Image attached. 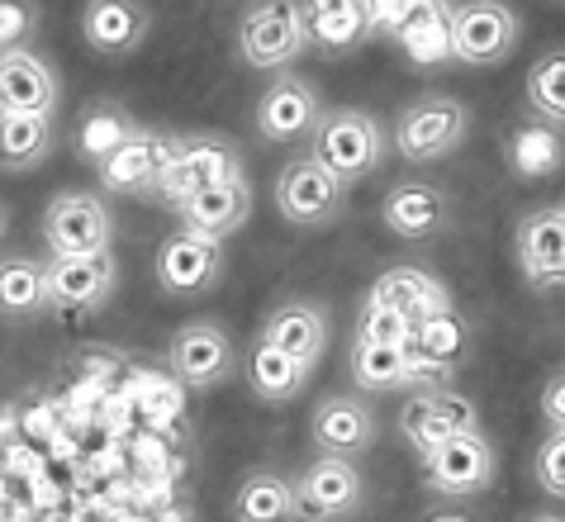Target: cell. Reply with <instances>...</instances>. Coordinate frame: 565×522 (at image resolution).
<instances>
[{
  "label": "cell",
  "instance_id": "6da1fadb",
  "mask_svg": "<svg viewBox=\"0 0 565 522\" xmlns=\"http://www.w3.org/2000/svg\"><path fill=\"white\" fill-rule=\"evenodd\" d=\"M390 152H395V142H390L385 119L366 105L323 109L319 129H313V138H309V157L323 162L342 185H356V181L375 177Z\"/></svg>",
  "mask_w": 565,
  "mask_h": 522
},
{
  "label": "cell",
  "instance_id": "7a4b0ae2",
  "mask_svg": "<svg viewBox=\"0 0 565 522\" xmlns=\"http://www.w3.org/2000/svg\"><path fill=\"white\" fill-rule=\"evenodd\" d=\"M233 177H247L243 171V148L233 138H224V134H177L162 177H157L152 200L167 204V210L177 214L185 200L205 195L210 185H224Z\"/></svg>",
  "mask_w": 565,
  "mask_h": 522
},
{
  "label": "cell",
  "instance_id": "3957f363",
  "mask_svg": "<svg viewBox=\"0 0 565 522\" xmlns=\"http://www.w3.org/2000/svg\"><path fill=\"white\" fill-rule=\"evenodd\" d=\"M466 134H470V109L457 100V95L423 90L399 109V124H395V134H390V142H395V152L404 162L433 167V162H443V157L457 152L466 142Z\"/></svg>",
  "mask_w": 565,
  "mask_h": 522
},
{
  "label": "cell",
  "instance_id": "277c9868",
  "mask_svg": "<svg viewBox=\"0 0 565 522\" xmlns=\"http://www.w3.org/2000/svg\"><path fill=\"white\" fill-rule=\"evenodd\" d=\"M309 53V24L300 0H271V6H247L238 20V57L253 72L280 76Z\"/></svg>",
  "mask_w": 565,
  "mask_h": 522
},
{
  "label": "cell",
  "instance_id": "5b68a950",
  "mask_svg": "<svg viewBox=\"0 0 565 522\" xmlns=\"http://www.w3.org/2000/svg\"><path fill=\"white\" fill-rule=\"evenodd\" d=\"M523 39V14L499 0H470V6H447V43L457 67H499L513 57Z\"/></svg>",
  "mask_w": 565,
  "mask_h": 522
},
{
  "label": "cell",
  "instance_id": "8992f818",
  "mask_svg": "<svg viewBox=\"0 0 565 522\" xmlns=\"http://www.w3.org/2000/svg\"><path fill=\"white\" fill-rule=\"evenodd\" d=\"M348 195L352 185H342L323 162H313L309 152L290 157L276 177V214L300 233H319L333 228L348 214Z\"/></svg>",
  "mask_w": 565,
  "mask_h": 522
},
{
  "label": "cell",
  "instance_id": "52a82bcc",
  "mask_svg": "<svg viewBox=\"0 0 565 522\" xmlns=\"http://www.w3.org/2000/svg\"><path fill=\"white\" fill-rule=\"evenodd\" d=\"M323 119V95L319 86L300 72H280L262 86L257 105H253V129L262 142L271 148H295V142H309L313 129Z\"/></svg>",
  "mask_w": 565,
  "mask_h": 522
},
{
  "label": "cell",
  "instance_id": "ba28073f",
  "mask_svg": "<svg viewBox=\"0 0 565 522\" xmlns=\"http://www.w3.org/2000/svg\"><path fill=\"white\" fill-rule=\"evenodd\" d=\"M39 233L53 257H90L115 247V214L96 190H62L43 210Z\"/></svg>",
  "mask_w": 565,
  "mask_h": 522
},
{
  "label": "cell",
  "instance_id": "9c48e42d",
  "mask_svg": "<svg viewBox=\"0 0 565 522\" xmlns=\"http://www.w3.org/2000/svg\"><path fill=\"white\" fill-rule=\"evenodd\" d=\"M418 461H423L428 489L443 499H476L499 480V447L484 437V427L461 433L451 441H437V447L423 451Z\"/></svg>",
  "mask_w": 565,
  "mask_h": 522
},
{
  "label": "cell",
  "instance_id": "30bf717a",
  "mask_svg": "<svg viewBox=\"0 0 565 522\" xmlns=\"http://www.w3.org/2000/svg\"><path fill=\"white\" fill-rule=\"evenodd\" d=\"M167 366L185 390H218L238 375V347H233L224 323L191 319L171 332Z\"/></svg>",
  "mask_w": 565,
  "mask_h": 522
},
{
  "label": "cell",
  "instance_id": "8fae6325",
  "mask_svg": "<svg viewBox=\"0 0 565 522\" xmlns=\"http://www.w3.org/2000/svg\"><path fill=\"white\" fill-rule=\"evenodd\" d=\"M366 503V480H361L356 461L342 456H313V461L295 475V509L300 522H352Z\"/></svg>",
  "mask_w": 565,
  "mask_h": 522
},
{
  "label": "cell",
  "instance_id": "7c38bea8",
  "mask_svg": "<svg viewBox=\"0 0 565 522\" xmlns=\"http://www.w3.org/2000/svg\"><path fill=\"white\" fill-rule=\"evenodd\" d=\"M152 280L157 290L171 299H200L210 295L218 280H224V243H210V237H195L185 228H171L162 243H157L152 257Z\"/></svg>",
  "mask_w": 565,
  "mask_h": 522
},
{
  "label": "cell",
  "instance_id": "4fadbf2b",
  "mask_svg": "<svg viewBox=\"0 0 565 522\" xmlns=\"http://www.w3.org/2000/svg\"><path fill=\"white\" fill-rule=\"evenodd\" d=\"M513 262L532 290L565 285V204H532L513 224Z\"/></svg>",
  "mask_w": 565,
  "mask_h": 522
},
{
  "label": "cell",
  "instance_id": "5bb4252c",
  "mask_svg": "<svg viewBox=\"0 0 565 522\" xmlns=\"http://www.w3.org/2000/svg\"><path fill=\"white\" fill-rule=\"evenodd\" d=\"M375 437H381V418L366 394H352V390H338V394H323L309 414V441L319 456H342V461H361Z\"/></svg>",
  "mask_w": 565,
  "mask_h": 522
},
{
  "label": "cell",
  "instance_id": "9a60e30c",
  "mask_svg": "<svg viewBox=\"0 0 565 522\" xmlns=\"http://www.w3.org/2000/svg\"><path fill=\"white\" fill-rule=\"evenodd\" d=\"M476 427H480V408H476V400H466L457 390H418L399 408V437L409 441L418 456L433 451L437 441L476 433Z\"/></svg>",
  "mask_w": 565,
  "mask_h": 522
},
{
  "label": "cell",
  "instance_id": "2e32d148",
  "mask_svg": "<svg viewBox=\"0 0 565 522\" xmlns=\"http://www.w3.org/2000/svg\"><path fill=\"white\" fill-rule=\"evenodd\" d=\"M381 224L399 237V243H433L451 224V195L437 181H395L381 195Z\"/></svg>",
  "mask_w": 565,
  "mask_h": 522
},
{
  "label": "cell",
  "instance_id": "e0dca14e",
  "mask_svg": "<svg viewBox=\"0 0 565 522\" xmlns=\"http://www.w3.org/2000/svg\"><path fill=\"white\" fill-rule=\"evenodd\" d=\"M119 290L115 252H90V257H49V299L57 313H96Z\"/></svg>",
  "mask_w": 565,
  "mask_h": 522
},
{
  "label": "cell",
  "instance_id": "ac0fdd59",
  "mask_svg": "<svg viewBox=\"0 0 565 522\" xmlns=\"http://www.w3.org/2000/svg\"><path fill=\"white\" fill-rule=\"evenodd\" d=\"M171 142H177V134L152 129V124H138L134 138L96 167L100 190H109V195H148L152 200L157 177H162V167L171 157Z\"/></svg>",
  "mask_w": 565,
  "mask_h": 522
},
{
  "label": "cell",
  "instance_id": "d6986e66",
  "mask_svg": "<svg viewBox=\"0 0 565 522\" xmlns=\"http://www.w3.org/2000/svg\"><path fill=\"white\" fill-rule=\"evenodd\" d=\"M62 105V76L39 47L0 57V115H49Z\"/></svg>",
  "mask_w": 565,
  "mask_h": 522
},
{
  "label": "cell",
  "instance_id": "ffe728a7",
  "mask_svg": "<svg viewBox=\"0 0 565 522\" xmlns=\"http://www.w3.org/2000/svg\"><path fill=\"white\" fill-rule=\"evenodd\" d=\"M247 219H253V181L233 177L224 185H210L205 195L185 200L177 210V228L195 233V237H210V243H228Z\"/></svg>",
  "mask_w": 565,
  "mask_h": 522
},
{
  "label": "cell",
  "instance_id": "44dd1931",
  "mask_svg": "<svg viewBox=\"0 0 565 522\" xmlns=\"http://www.w3.org/2000/svg\"><path fill=\"white\" fill-rule=\"evenodd\" d=\"M257 338L276 342L280 352H290L305 366H319L328 352V309L319 299H280V305L262 319Z\"/></svg>",
  "mask_w": 565,
  "mask_h": 522
},
{
  "label": "cell",
  "instance_id": "7402d4cb",
  "mask_svg": "<svg viewBox=\"0 0 565 522\" xmlns=\"http://www.w3.org/2000/svg\"><path fill=\"white\" fill-rule=\"evenodd\" d=\"M366 299H371V305H385V309L404 313L414 328L451 309L447 285L437 280V276H428L423 266H390V271H381V276L371 280Z\"/></svg>",
  "mask_w": 565,
  "mask_h": 522
},
{
  "label": "cell",
  "instance_id": "603a6c76",
  "mask_svg": "<svg viewBox=\"0 0 565 522\" xmlns=\"http://www.w3.org/2000/svg\"><path fill=\"white\" fill-rule=\"evenodd\" d=\"M152 29V10L134 6V0H96L82 10V34L90 43V53L100 57H129L134 47H143Z\"/></svg>",
  "mask_w": 565,
  "mask_h": 522
},
{
  "label": "cell",
  "instance_id": "cb8c5ba5",
  "mask_svg": "<svg viewBox=\"0 0 565 522\" xmlns=\"http://www.w3.org/2000/svg\"><path fill=\"white\" fill-rule=\"evenodd\" d=\"M53 313L49 299V262L24 257V252H6L0 257V323H39Z\"/></svg>",
  "mask_w": 565,
  "mask_h": 522
},
{
  "label": "cell",
  "instance_id": "d4e9b609",
  "mask_svg": "<svg viewBox=\"0 0 565 522\" xmlns=\"http://www.w3.org/2000/svg\"><path fill=\"white\" fill-rule=\"evenodd\" d=\"M305 24L309 47H319L323 57H348L375 34L371 6H361V0H313L305 6Z\"/></svg>",
  "mask_w": 565,
  "mask_h": 522
},
{
  "label": "cell",
  "instance_id": "484cf974",
  "mask_svg": "<svg viewBox=\"0 0 565 522\" xmlns=\"http://www.w3.org/2000/svg\"><path fill=\"white\" fill-rule=\"evenodd\" d=\"M233 522H300V509H295V480H286L271 466L247 470L238 489H233L228 503Z\"/></svg>",
  "mask_w": 565,
  "mask_h": 522
},
{
  "label": "cell",
  "instance_id": "4316f807",
  "mask_svg": "<svg viewBox=\"0 0 565 522\" xmlns=\"http://www.w3.org/2000/svg\"><path fill=\"white\" fill-rule=\"evenodd\" d=\"M309 375H313V366L295 361L290 352H280V347L266 338H257L253 352H247V390L266 404H290L295 394H305Z\"/></svg>",
  "mask_w": 565,
  "mask_h": 522
},
{
  "label": "cell",
  "instance_id": "83f0119b",
  "mask_svg": "<svg viewBox=\"0 0 565 522\" xmlns=\"http://www.w3.org/2000/svg\"><path fill=\"white\" fill-rule=\"evenodd\" d=\"M57 152V124L49 115H0V171H39Z\"/></svg>",
  "mask_w": 565,
  "mask_h": 522
},
{
  "label": "cell",
  "instance_id": "f1b7e54d",
  "mask_svg": "<svg viewBox=\"0 0 565 522\" xmlns=\"http://www.w3.org/2000/svg\"><path fill=\"white\" fill-rule=\"evenodd\" d=\"M134 129H138V119H134L119 100H90V105H86V115L76 119L72 148H76V157H82V162L100 167L109 152H119L124 142L134 138Z\"/></svg>",
  "mask_w": 565,
  "mask_h": 522
},
{
  "label": "cell",
  "instance_id": "f546056e",
  "mask_svg": "<svg viewBox=\"0 0 565 522\" xmlns=\"http://www.w3.org/2000/svg\"><path fill=\"white\" fill-rule=\"evenodd\" d=\"M348 375H352L356 394H399V390H409V347H385V342L352 338Z\"/></svg>",
  "mask_w": 565,
  "mask_h": 522
},
{
  "label": "cell",
  "instance_id": "4dcf8cb0",
  "mask_svg": "<svg viewBox=\"0 0 565 522\" xmlns=\"http://www.w3.org/2000/svg\"><path fill=\"white\" fill-rule=\"evenodd\" d=\"M523 100H527V119H537L556 134L565 129V47H552L527 67Z\"/></svg>",
  "mask_w": 565,
  "mask_h": 522
},
{
  "label": "cell",
  "instance_id": "1f68e13d",
  "mask_svg": "<svg viewBox=\"0 0 565 522\" xmlns=\"http://www.w3.org/2000/svg\"><path fill=\"white\" fill-rule=\"evenodd\" d=\"M409 352L423 356L428 366L437 371H447V375H457L466 366V356H470V328L457 309H447V313H437V319L428 323H418L414 328V342H409Z\"/></svg>",
  "mask_w": 565,
  "mask_h": 522
},
{
  "label": "cell",
  "instance_id": "d6a6232c",
  "mask_svg": "<svg viewBox=\"0 0 565 522\" xmlns=\"http://www.w3.org/2000/svg\"><path fill=\"white\" fill-rule=\"evenodd\" d=\"M509 167L518 171L523 181H537V177H552V171L565 167V142L556 129H546V124L527 119L523 129L509 138Z\"/></svg>",
  "mask_w": 565,
  "mask_h": 522
},
{
  "label": "cell",
  "instance_id": "836d02e7",
  "mask_svg": "<svg viewBox=\"0 0 565 522\" xmlns=\"http://www.w3.org/2000/svg\"><path fill=\"white\" fill-rule=\"evenodd\" d=\"M399 47L414 62H451L447 43V6H414V14L399 24Z\"/></svg>",
  "mask_w": 565,
  "mask_h": 522
},
{
  "label": "cell",
  "instance_id": "e575fe53",
  "mask_svg": "<svg viewBox=\"0 0 565 522\" xmlns=\"http://www.w3.org/2000/svg\"><path fill=\"white\" fill-rule=\"evenodd\" d=\"M356 338L361 342H385V347H409L414 342V323L404 319V313L385 309V305H361L356 313Z\"/></svg>",
  "mask_w": 565,
  "mask_h": 522
},
{
  "label": "cell",
  "instance_id": "d590c367",
  "mask_svg": "<svg viewBox=\"0 0 565 522\" xmlns=\"http://www.w3.org/2000/svg\"><path fill=\"white\" fill-rule=\"evenodd\" d=\"M532 480L546 499H561L565 503V433H546L532 451Z\"/></svg>",
  "mask_w": 565,
  "mask_h": 522
},
{
  "label": "cell",
  "instance_id": "8d00e7d4",
  "mask_svg": "<svg viewBox=\"0 0 565 522\" xmlns=\"http://www.w3.org/2000/svg\"><path fill=\"white\" fill-rule=\"evenodd\" d=\"M39 20H43V10L29 6V0H24V6H20V0H0V57L20 53V47H34Z\"/></svg>",
  "mask_w": 565,
  "mask_h": 522
},
{
  "label": "cell",
  "instance_id": "74e56055",
  "mask_svg": "<svg viewBox=\"0 0 565 522\" xmlns=\"http://www.w3.org/2000/svg\"><path fill=\"white\" fill-rule=\"evenodd\" d=\"M542 423H546V433H565V361L542 385Z\"/></svg>",
  "mask_w": 565,
  "mask_h": 522
},
{
  "label": "cell",
  "instance_id": "f35d334b",
  "mask_svg": "<svg viewBox=\"0 0 565 522\" xmlns=\"http://www.w3.org/2000/svg\"><path fill=\"white\" fill-rule=\"evenodd\" d=\"M523 522H565V513H552V509H537V513H527Z\"/></svg>",
  "mask_w": 565,
  "mask_h": 522
},
{
  "label": "cell",
  "instance_id": "ab89813d",
  "mask_svg": "<svg viewBox=\"0 0 565 522\" xmlns=\"http://www.w3.org/2000/svg\"><path fill=\"white\" fill-rule=\"evenodd\" d=\"M6 233H10V204L0 200V237H6Z\"/></svg>",
  "mask_w": 565,
  "mask_h": 522
}]
</instances>
